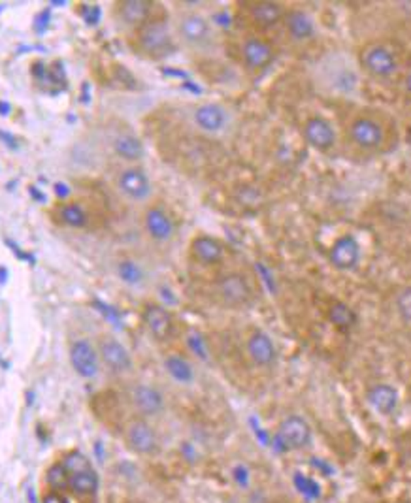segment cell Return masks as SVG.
I'll list each match as a JSON object with an SVG mask.
<instances>
[{"mask_svg": "<svg viewBox=\"0 0 411 503\" xmlns=\"http://www.w3.org/2000/svg\"><path fill=\"white\" fill-rule=\"evenodd\" d=\"M329 320L340 330H349L357 325V313L349 308L348 303L336 302L329 308Z\"/></svg>", "mask_w": 411, "mask_h": 503, "instance_id": "obj_27", "label": "cell"}, {"mask_svg": "<svg viewBox=\"0 0 411 503\" xmlns=\"http://www.w3.org/2000/svg\"><path fill=\"white\" fill-rule=\"evenodd\" d=\"M360 68L377 81L393 80L402 70L400 53L385 42H372L366 44L359 53Z\"/></svg>", "mask_w": 411, "mask_h": 503, "instance_id": "obj_2", "label": "cell"}, {"mask_svg": "<svg viewBox=\"0 0 411 503\" xmlns=\"http://www.w3.org/2000/svg\"><path fill=\"white\" fill-rule=\"evenodd\" d=\"M27 496L30 497V503H36V496H35V490H32V488H29V492H27Z\"/></svg>", "mask_w": 411, "mask_h": 503, "instance_id": "obj_48", "label": "cell"}, {"mask_svg": "<svg viewBox=\"0 0 411 503\" xmlns=\"http://www.w3.org/2000/svg\"><path fill=\"white\" fill-rule=\"evenodd\" d=\"M283 23L290 40L298 42V44L309 42L317 32V27H315L312 16L304 10H298V8L285 13Z\"/></svg>", "mask_w": 411, "mask_h": 503, "instance_id": "obj_19", "label": "cell"}, {"mask_svg": "<svg viewBox=\"0 0 411 503\" xmlns=\"http://www.w3.org/2000/svg\"><path fill=\"white\" fill-rule=\"evenodd\" d=\"M151 2L147 0H123L119 2V16L127 25L147 23L151 12Z\"/></svg>", "mask_w": 411, "mask_h": 503, "instance_id": "obj_23", "label": "cell"}, {"mask_svg": "<svg viewBox=\"0 0 411 503\" xmlns=\"http://www.w3.org/2000/svg\"><path fill=\"white\" fill-rule=\"evenodd\" d=\"M276 441L283 451L306 449L312 443V426L300 415H289L279 423Z\"/></svg>", "mask_w": 411, "mask_h": 503, "instance_id": "obj_5", "label": "cell"}, {"mask_svg": "<svg viewBox=\"0 0 411 503\" xmlns=\"http://www.w3.org/2000/svg\"><path fill=\"white\" fill-rule=\"evenodd\" d=\"M55 195H57V198H61V200L68 198L70 187L66 183H55Z\"/></svg>", "mask_w": 411, "mask_h": 503, "instance_id": "obj_43", "label": "cell"}, {"mask_svg": "<svg viewBox=\"0 0 411 503\" xmlns=\"http://www.w3.org/2000/svg\"><path fill=\"white\" fill-rule=\"evenodd\" d=\"M348 140L362 153H381L391 143V125L379 114H359L349 121Z\"/></svg>", "mask_w": 411, "mask_h": 503, "instance_id": "obj_1", "label": "cell"}, {"mask_svg": "<svg viewBox=\"0 0 411 503\" xmlns=\"http://www.w3.org/2000/svg\"><path fill=\"white\" fill-rule=\"evenodd\" d=\"M100 358L104 360V364L110 368L111 372L123 373L128 372L133 368V360H130V355H128L127 347L123 344H119L117 339L114 338H104L100 341Z\"/></svg>", "mask_w": 411, "mask_h": 503, "instance_id": "obj_20", "label": "cell"}, {"mask_svg": "<svg viewBox=\"0 0 411 503\" xmlns=\"http://www.w3.org/2000/svg\"><path fill=\"white\" fill-rule=\"evenodd\" d=\"M94 308L99 309L100 313L104 315L106 319H110L114 325H119L117 320H119V315H117V311L111 305H108V303H104V302H99V300H94Z\"/></svg>", "mask_w": 411, "mask_h": 503, "instance_id": "obj_37", "label": "cell"}, {"mask_svg": "<svg viewBox=\"0 0 411 503\" xmlns=\"http://www.w3.org/2000/svg\"><path fill=\"white\" fill-rule=\"evenodd\" d=\"M61 463H63L64 469H66L70 475H75V473H81V471H87V469H93L91 468V460H89V458L80 451H74V452H70V454H66Z\"/></svg>", "mask_w": 411, "mask_h": 503, "instance_id": "obj_32", "label": "cell"}, {"mask_svg": "<svg viewBox=\"0 0 411 503\" xmlns=\"http://www.w3.org/2000/svg\"><path fill=\"white\" fill-rule=\"evenodd\" d=\"M81 16H83V21L89 25V27H97L100 21V16H102V10H100L99 4H91V6H83V12H81Z\"/></svg>", "mask_w": 411, "mask_h": 503, "instance_id": "obj_35", "label": "cell"}, {"mask_svg": "<svg viewBox=\"0 0 411 503\" xmlns=\"http://www.w3.org/2000/svg\"><path fill=\"white\" fill-rule=\"evenodd\" d=\"M245 349H247L251 362L259 368H270L278 360V349H276L272 338L268 336L266 332H253L247 339Z\"/></svg>", "mask_w": 411, "mask_h": 503, "instance_id": "obj_14", "label": "cell"}, {"mask_svg": "<svg viewBox=\"0 0 411 503\" xmlns=\"http://www.w3.org/2000/svg\"><path fill=\"white\" fill-rule=\"evenodd\" d=\"M144 325L157 341H166L174 334V317L159 303H151L144 309Z\"/></svg>", "mask_w": 411, "mask_h": 503, "instance_id": "obj_12", "label": "cell"}, {"mask_svg": "<svg viewBox=\"0 0 411 503\" xmlns=\"http://www.w3.org/2000/svg\"><path fill=\"white\" fill-rule=\"evenodd\" d=\"M29 195L30 198H32L35 202H38V204H44V202H46V195H44L36 185H29Z\"/></svg>", "mask_w": 411, "mask_h": 503, "instance_id": "obj_41", "label": "cell"}, {"mask_svg": "<svg viewBox=\"0 0 411 503\" xmlns=\"http://www.w3.org/2000/svg\"><path fill=\"white\" fill-rule=\"evenodd\" d=\"M8 277H10V272H8L6 266H0V286L6 285Z\"/></svg>", "mask_w": 411, "mask_h": 503, "instance_id": "obj_45", "label": "cell"}, {"mask_svg": "<svg viewBox=\"0 0 411 503\" xmlns=\"http://www.w3.org/2000/svg\"><path fill=\"white\" fill-rule=\"evenodd\" d=\"M4 10H6V4H0V13L4 12Z\"/></svg>", "mask_w": 411, "mask_h": 503, "instance_id": "obj_49", "label": "cell"}, {"mask_svg": "<svg viewBox=\"0 0 411 503\" xmlns=\"http://www.w3.org/2000/svg\"><path fill=\"white\" fill-rule=\"evenodd\" d=\"M130 401L142 417H155L164 409V396L151 384H136L130 390Z\"/></svg>", "mask_w": 411, "mask_h": 503, "instance_id": "obj_15", "label": "cell"}, {"mask_svg": "<svg viewBox=\"0 0 411 503\" xmlns=\"http://www.w3.org/2000/svg\"><path fill=\"white\" fill-rule=\"evenodd\" d=\"M164 370H166V373H168L170 377L181 384L192 383V379H195V370H192L191 362L180 355L166 356V360H164Z\"/></svg>", "mask_w": 411, "mask_h": 503, "instance_id": "obj_25", "label": "cell"}, {"mask_svg": "<svg viewBox=\"0 0 411 503\" xmlns=\"http://www.w3.org/2000/svg\"><path fill=\"white\" fill-rule=\"evenodd\" d=\"M49 25H51V10L46 8V10H42L35 18L32 30L36 32V36H44L47 32V29H49Z\"/></svg>", "mask_w": 411, "mask_h": 503, "instance_id": "obj_33", "label": "cell"}, {"mask_svg": "<svg viewBox=\"0 0 411 503\" xmlns=\"http://www.w3.org/2000/svg\"><path fill=\"white\" fill-rule=\"evenodd\" d=\"M251 19L255 21L259 27H264V29H270L274 25H278L279 21L285 19V10L279 2H270V0H264V2H255L251 4L250 8Z\"/></svg>", "mask_w": 411, "mask_h": 503, "instance_id": "obj_22", "label": "cell"}, {"mask_svg": "<svg viewBox=\"0 0 411 503\" xmlns=\"http://www.w3.org/2000/svg\"><path fill=\"white\" fill-rule=\"evenodd\" d=\"M242 57L243 63L247 64V68L262 70L272 63L276 51L270 42L262 40V38H247L242 44Z\"/></svg>", "mask_w": 411, "mask_h": 503, "instance_id": "obj_18", "label": "cell"}, {"mask_svg": "<svg viewBox=\"0 0 411 503\" xmlns=\"http://www.w3.org/2000/svg\"><path fill=\"white\" fill-rule=\"evenodd\" d=\"M366 401L370 404V407L377 415L391 417L400 406V392L396 390V387L388 383L370 384L366 389Z\"/></svg>", "mask_w": 411, "mask_h": 503, "instance_id": "obj_11", "label": "cell"}, {"mask_svg": "<svg viewBox=\"0 0 411 503\" xmlns=\"http://www.w3.org/2000/svg\"><path fill=\"white\" fill-rule=\"evenodd\" d=\"M125 440H127L128 449L136 454H142V456H149V454H155L157 449H159V437H157V432L153 430L147 420L144 418H136L133 423L127 426V434H125Z\"/></svg>", "mask_w": 411, "mask_h": 503, "instance_id": "obj_9", "label": "cell"}, {"mask_svg": "<svg viewBox=\"0 0 411 503\" xmlns=\"http://www.w3.org/2000/svg\"><path fill=\"white\" fill-rule=\"evenodd\" d=\"M70 364L83 379H93L99 373V353L85 339H78L70 347Z\"/></svg>", "mask_w": 411, "mask_h": 503, "instance_id": "obj_10", "label": "cell"}, {"mask_svg": "<svg viewBox=\"0 0 411 503\" xmlns=\"http://www.w3.org/2000/svg\"><path fill=\"white\" fill-rule=\"evenodd\" d=\"M0 142L4 143L8 149H12V151H18V149L21 147L18 142V138L13 136L12 132H8V131H0Z\"/></svg>", "mask_w": 411, "mask_h": 503, "instance_id": "obj_38", "label": "cell"}, {"mask_svg": "<svg viewBox=\"0 0 411 503\" xmlns=\"http://www.w3.org/2000/svg\"><path fill=\"white\" fill-rule=\"evenodd\" d=\"M117 275L123 283H127L130 286L140 285L144 281V269L140 268L138 262H134L130 258H125L117 264Z\"/></svg>", "mask_w": 411, "mask_h": 503, "instance_id": "obj_28", "label": "cell"}, {"mask_svg": "<svg viewBox=\"0 0 411 503\" xmlns=\"http://www.w3.org/2000/svg\"><path fill=\"white\" fill-rule=\"evenodd\" d=\"M138 42L142 51L153 59L168 57L174 51V36L170 32L168 23L164 21H147L138 32Z\"/></svg>", "mask_w": 411, "mask_h": 503, "instance_id": "obj_3", "label": "cell"}, {"mask_svg": "<svg viewBox=\"0 0 411 503\" xmlns=\"http://www.w3.org/2000/svg\"><path fill=\"white\" fill-rule=\"evenodd\" d=\"M178 35L181 42L191 47H204L211 42V25L200 13H185L178 23Z\"/></svg>", "mask_w": 411, "mask_h": 503, "instance_id": "obj_8", "label": "cell"}, {"mask_svg": "<svg viewBox=\"0 0 411 503\" xmlns=\"http://www.w3.org/2000/svg\"><path fill=\"white\" fill-rule=\"evenodd\" d=\"M4 243H6L8 249H10V251H12L13 255H16V258H18V260H21V262L30 264V266H35V264H36V257H35V255H30V253L23 251V249H21V247H19L18 243H16V241L8 240V238H6V240H4Z\"/></svg>", "mask_w": 411, "mask_h": 503, "instance_id": "obj_34", "label": "cell"}, {"mask_svg": "<svg viewBox=\"0 0 411 503\" xmlns=\"http://www.w3.org/2000/svg\"><path fill=\"white\" fill-rule=\"evenodd\" d=\"M42 503H68V499H66V497H64L61 492L51 490V492H47L46 496H44Z\"/></svg>", "mask_w": 411, "mask_h": 503, "instance_id": "obj_39", "label": "cell"}, {"mask_svg": "<svg viewBox=\"0 0 411 503\" xmlns=\"http://www.w3.org/2000/svg\"><path fill=\"white\" fill-rule=\"evenodd\" d=\"M215 294L226 308H243L253 300V286L243 274H225L215 283Z\"/></svg>", "mask_w": 411, "mask_h": 503, "instance_id": "obj_4", "label": "cell"}, {"mask_svg": "<svg viewBox=\"0 0 411 503\" xmlns=\"http://www.w3.org/2000/svg\"><path fill=\"white\" fill-rule=\"evenodd\" d=\"M304 142L319 153H329L336 145V131L323 115H309L302 125Z\"/></svg>", "mask_w": 411, "mask_h": 503, "instance_id": "obj_7", "label": "cell"}, {"mask_svg": "<svg viewBox=\"0 0 411 503\" xmlns=\"http://www.w3.org/2000/svg\"><path fill=\"white\" fill-rule=\"evenodd\" d=\"M402 91L407 98H411V66H407L404 72V78H402Z\"/></svg>", "mask_w": 411, "mask_h": 503, "instance_id": "obj_40", "label": "cell"}, {"mask_svg": "<svg viewBox=\"0 0 411 503\" xmlns=\"http://www.w3.org/2000/svg\"><path fill=\"white\" fill-rule=\"evenodd\" d=\"M68 488L78 496H89L99 488V475L94 473L93 469L81 471V473L70 475Z\"/></svg>", "mask_w": 411, "mask_h": 503, "instance_id": "obj_26", "label": "cell"}, {"mask_svg": "<svg viewBox=\"0 0 411 503\" xmlns=\"http://www.w3.org/2000/svg\"><path fill=\"white\" fill-rule=\"evenodd\" d=\"M87 89H89V83H83V85H81V91H83V97H81V102H83V104H87L89 100H91V98L87 97Z\"/></svg>", "mask_w": 411, "mask_h": 503, "instance_id": "obj_46", "label": "cell"}, {"mask_svg": "<svg viewBox=\"0 0 411 503\" xmlns=\"http://www.w3.org/2000/svg\"><path fill=\"white\" fill-rule=\"evenodd\" d=\"M12 114V104L6 102V100H0V117H8Z\"/></svg>", "mask_w": 411, "mask_h": 503, "instance_id": "obj_44", "label": "cell"}, {"mask_svg": "<svg viewBox=\"0 0 411 503\" xmlns=\"http://www.w3.org/2000/svg\"><path fill=\"white\" fill-rule=\"evenodd\" d=\"M61 221L72 229H81L87 223V213L83 212L80 204H66L61 207Z\"/></svg>", "mask_w": 411, "mask_h": 503, "instance_id": "obj_30", "label": "cell"}, {"mask_svg": "<svg viewBox=\"0 0 411 503\" xmlns=\"http://www.w3.org/2000/svg\"><path fill=\"white\" fill-rule=\"evenodd\" d=\"M234 477H236V480H238V483H240V485H242V486L247 485V480H250V475H247V469L242 468V466H240V468L234 469Z\"/></svg>", "mask_w": 411, "mask_h": 503, "instance_id": "obj_42", "label": "cell"}, {"mask_svg": "<svg viewBox=\"0 0 411 503\" xmlns=\"http://www.w3.org/2000/svg\"><path fill=\"white\" fill-rule=\"evenodd\" d=\"M114 151L125 160H140L144 157V143L134 134H119L114 140Z\"/></svg>", "mask_w": 411, "mask_h": 503, "instance_id": "obj_24", "label": "cell"}, {"mask_svg": "<svg viewBox=\"0 0 411 503\" xmlns=\"http://www.w3.org/2000/svg\"><path fill=\"white\" fill-rule=\"evenodd\" d=\"M117 189L128 200L142 202L151 195V181L142 168H127L117 178Z\"/></svg>", "mask_w": 411, "mask_h": 503, "instance_id": "obj_13", "label": "cell"}, {"mask_svg": "<svg viewBox=\"0 0 411 503\" xmlns=\"http://www.w3.org/2000/svg\"><path fill=\"white\" fill-rule=\"evenodd\" d=\"M46 483L51 486L53 490H63V488H68L70 483V473L64 469L63 463H53L51 468L47 469L46 473Z\"/></svg>", "mask_w": 411, "mask_h": 503, "instance_id": "obj_31", "label": "cell"}, {"mask_svg": "<svg viewBox=\"0 0 411 503\" xmlns=\"http://www.w3.org/2000/svg\"><path fill=\"white\" fill-rule=\"evenodd\" d=\"M49 4H51V6H66L68 2H66V0H61V2H57V0H51Z\"/></svg>", "mask_w": 411, "mask_h": 503, "instance_id": "obj_47", "label": "cell"}, {"mask_svg": "<svg viewBox=\"0 0 411 503\" xmlns=\"http://www.w3.org/2000/svg\"><path fill=\"white\" fill-rule=\"evenodd\" d=\"M326 258L332 268H336L338 272H351L359 266L360 258H362L359 240L353 234L338 236L336 240L332 241V246L329 247Z\"/></svg>", "mask_w": 411, "mask_h": 503, "instance_id": "obj_6", "label": "cell"}, {"mask_svg": "<svg viewBox=\"0 0 411 503\" xmlns=\"http://www.w3.org/2000/svg\"><path fill=\"white\" fill-rule=\"evenodd\" d=\"M192 121L195 125L204 132H209V134H215V132H221L228 125V114L226 109L219 104L208 102V104H200L195 114H192Z\"/></svg>", "mask_w": 411, "mask_h": 503, "instance_id": "obj_17", "label": "cell"}, {"mask_svg": "<svg viewBox=\"0 0 411 503\" xmlns=\"http://www.w3.org/2000/svg\"><path fill=\"white\" fill-rule=\"evenodd\" d=\"M191 253L198 262L215 264L225 255V247L211 236H197L191 243Z\"/></svg>", "mask_w": 411, "mask_h": 503, "instance_id": "obj_21", "label": "cell"}, {"mask_svg": "<svg viewBox=\"0 0 411 503\" xmlns=\"http://www.w3.org/2000/svg\"><path fill=\"white\" fill-rule=\"evenodd\" d=\"M394 309L404 322L411 325V285L400 286L394 294Z\"/></svg>", "mask_w": 411, "mask_h": 503, "instance_id": "obj_29", "label": "cell"}, {"mask_svg": "<svg viewBox=\"0 0 411 503\" xmlns=\"http://www.w3.org/2000/svg\"><path fill=\"white\" fill-rule=\"evenodd\" d=\"M189 347L195 351V355L200 356V358H208V353H206V345H204V339L200 334H191L189 336Z\"/></svg>", "mask_w": 411, "mask_h": 503, "instance_id": "obj_36", "label": "cell"}, {"mask_svg": "<svg viewBox=\"0 0 411 503\" xmlns=\"http://www.w3.org/2000/svg\"><path fill=\"white\" fill-rule=\"evenodd\" d=\"M144 226L151 240L159 241V243L172 240V236L176 232L174 221L168 215V212H164L162 207H149L145 212Z\"/></svg>", "mask_w": 411, "mask_h": 503, "instance_id": "obj_16", "label": "cell"}]
</instances>
